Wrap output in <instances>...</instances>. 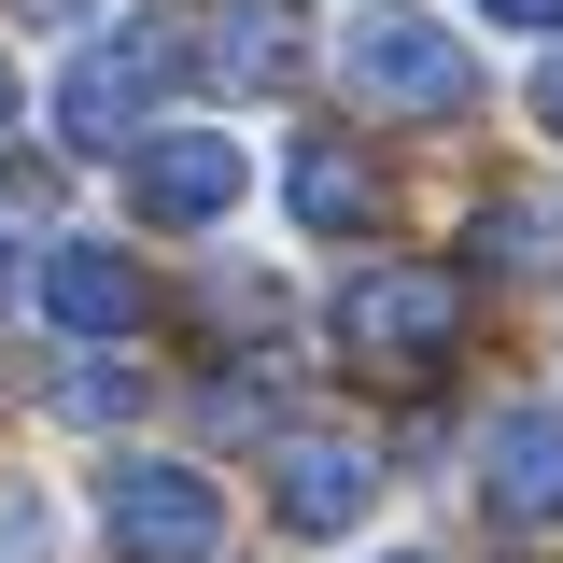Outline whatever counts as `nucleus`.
<instances>
[{
  "label": "nucleus",
  "instance_id": "1",
  "mask_svg": "<svg viewBox=\"0 0 563 563\" xmlns=\"http://www.w3.org/2000/svg\"><path fill=\"white\" fill-rule=\"evenodd\" d=\"M169 85H184V29H169V14L99 29V43L70 57V85H57V141H70V155H141Z\"/></svg>",
  "mask_w": 563,
  "mask_h": 563
},
{
  "label": "nucleus",
  "instance_id": "2",
  "mask_svg": "<svg viewBox=\"0 0 563 563\" xmlns=\"http://www.w3.org/2000/svg\"><path fill=\"white\" fill-rule=\"evenodd\" d=\"M465 339V282L451 268H352L339 282V352L366 380H422V366H451Z\"/></svg>",
  "mask_w": 563,
  "mask_h": 563
},
{
  "label": "nucleus",
  "instance_id": "3",
  "mask_svg": "<svg viewBox=\"0 0 563 563\" xmlns=\"http://www.w3.org/2000/svg\"><path fill=\"white\" fill-rule=\"evenodd\" d=\"M99 536H113V563H211L225 550V493L198 479V465H113L99 479Z\"/></svg>",
  "mask_w": 563,
  "mask_h": 563
},
{
  "label": "nucleus",
  "instance_id": "4",
  "mask_svg": "<svg viewBox=\"0 0 563 563\" xmlns=\"http://www.w3.org/2000/svg\"><path fill=\"white\" fill-rule=\"evenodd\" d=\"M352 85H366L380 113H465V99H479V70H465V43H451L437 14H409V0L352 14Z\"/></svg>",
  "mask_w": 563,
  "mask_h": 563
},
{
  "label": "nucleus",
  "instance_id": "5",
  "mask_svg": "<svg viewBox=\"0 0 563 563\" xmlns=\"http://www.w3.org/2000/svg\"><path fill=\"white\" fill-rule=\"evenodd\" d=\"M240 184H254V155H240L225 128H155L128 155V211H141V225H225Z\"/></svg>",
  "mask_w": 563,
  "mask_h": 563
},
{
  "label": "nucleus",
  "instance_id": "6",
  "mask_svg": "<svg viewBox=\"0 0 563 563\" xmlns=\"http://www.w3.org/2000/svg\"><path fill=\"white\" fill-rule=\"evenodd\" d=\"M479 493H493V521H521V536H550V521H563V395L493 409V437H479Z\"/></svg>",
  "mask_w": 563,
  "mask_h": 563
},
{
  "label": "nucleus",
  "instance_id": "7",
  "mask_svg": "<svg viewBox=\"0 0 563 563\" xmlns=\"http://www.w3.org/2000/svg\"><path fill=\"white\" fill-rule=\"evenodd\" d=\"M268 507H282V536H352V521L380 507V451H366V437H282Z\"/></svg>",
  "mask_w": 563,
  "mask_h": 563
},
{
  "label": "nucleus",
  "instance_id": "8",
  "mask_svg": "<svg viewBox=\"0 0 563 563\" xmlns=\"http://www.w3.org/2000/svg\"><path fill=\"white\" fill-rule=\"evenodd\" d=\"M43 324H70V339H128V324H141V268L113 254V240H57V254H43Z\"/></svg>",
  "mask_w": 563,
  "mask_h": 563
},
{
  "label": "nucleus",
  "instance_id": "9",
  "mask_svg": "<svg viewBox=\"0 0 563 563\" xmlns=\"http://www.w3.org/2000/svg\"><path fill=\"white\" fill-rule=\"evenodd\" d=\"M282 211H296L310 240H352V225L380 211V169H366L352 141H296V155H282Z\"/></svg>",
  "mask_w": 563,
  "mask_h": 563
},
{
  "label": "nucleus",
  "instance_id": "10",
  "mask_svg": "<svg viewBox=\"0 0 563 563\" xmlns=\"http://www.w3.org/2000/svg\"><path fill=\"white\" fill-rule=\"evenodd\" d=\"M211 70L225 85H296V0H225L211 14Z\"/></svg>",
  "mask_w": 563,
  "mask_h": 563
},
{
  "label": "nucleus",
  "instance_id": "11",
  "mask_svg": "<svg viewBox=\"0 0 563 563\" xmlns=\"http://www.w3.org/2000/svg\"><path fill=\"white\" fill-rule=\"evenodd\" d=\"M465 254H479V268H536V254H550V211H479V240H465Z\"/></svg>",
  "mask_w": 563,
  "mask_h": 563
},
{
  "label": "nucleus",
  "instance_id": "12",
  "mask_svg": "<svg viewBox=\"0 0 563 563\" xmlns=\"http://www.w3.org/2000/svg\"><path fill=\"white\" fill-rule=\"evenodd\" d=\"M57 409H70V422H128V409H141V380H128V366H70Z\"/></svg>",
  "mask_w": 563,
  "mask_h": 563
},
{
  "label": "nucleus",
  "instance_id": "13",
  "mask_svg": "<svg viewBox=\"0 0 563 563\" xmlns=\"http://www.w3.org/2000/svg\"><path fill=\"white\" fill-rule=\"evenodd\" d=\"M479 29H563V0H465Z\"/></svg>",
  "mask_w": 563,
  "mask_h": 563
},
{
  "label": "nucleus",
  "instance_id": "14",
  "mask_svg": "<svg viewBox=\"0 0 563 563\" xmlns=\"http://www.w3.org/2000/svg\"><path fill=\"white\" fill-rule=\"evenodd\" d=\"M536 128L563 141V43H550V57H536Z\"/></svg>",
  "mask_w": 563,
  "mask_h": 563
},
{
  "label": "nucleus",
  "instance_id": "15",
  "mask_svg": "<svg viewBox=\"0 0 563 563\" xmlns=\"http://www.w3.org/2000/svg\"><path fill=\"white\" fill-rule=\"evenodd\" d=\"M14 14H29V29H70V14H85V0H14Z\"/></svg>",
  "mask_w": 563,
  "mask_h": 563
},
{
  "label": "nucleus",
  "instance_id": "16",
  "mask_svg": "<svg viewBox=\"0 0 563 563\" xmlns=\"http://www.w3.org/2000/svg\"><path fill=\"white\" fill-rule=\"evenodd\" d=\"M0 141H14V70H0Z\"/></svg>",
  "mask_w": 563,
  "mask_h": 563
}]
</instances>
